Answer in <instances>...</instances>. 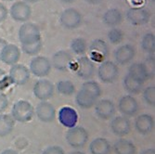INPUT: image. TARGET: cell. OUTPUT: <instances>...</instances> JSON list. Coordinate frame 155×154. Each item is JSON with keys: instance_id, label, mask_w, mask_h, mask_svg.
Returning a JSON list of instances; mask_svg holds the SVG:
<instances>
[{"instance_id": "cell-1", "label": "cell", "mask_w": 155, "mask_h": 154, "mask_svg": "<svg viewBox=\"0 0 155 154\" xmlns=\"http://www.w3.org/2000/svg\"><path fill=\"white\" fill-rule=\"evenodd\" d=\"M18 37L21 45H32L42 40L39 27L33 22H24L19 29Z\"/></svg>"}, {"instance_id": "cell-2", "label": "cell", "mask_w": 155, "mask_h": 154, "mask_svg": "<svg viewBox=\"0 0 155 154\" xmlns=\"http://www.w3.org/2000/svg\"><path fill=\"white\" fill-rule=\"evenodd\" d=\"M35 115V109L33 105L27 100H19L13 104L11 110V116L19 123L30 122Z\"/></svg>"}, {"instance_id": "cell-3", "label": "cell", "mask_w": 155, "mask_h": 154, "mask_svg": "<svg viewBox=\"0 0 155 154\" xmlns=\"http://www.w3.org/2000/svg\"><path fill=\"white\" fill-rule=\"evenodd\" d=\"M88 140V133L82 126H74L69 128L66 133V141L67 143L74 148L79 149L83 148L87 144Z\"/></svg>"}, {"instance_id": "cell-4", "label": "cell", "mask_w": 155, "mask_h": 154, "mask_svg": "<svg viewBox=\"0 0 155 154\" xmlns=\"http://www.w3.org/2000/svg\"><path fill=\"white\" fill-rule=\"evenodd\" d=\"M97 75L100 80L105 84L115 82L119 75L117 64L110 61H103L97 68Z\"/></svg>"}, {"instance_id": "cell-5", "label": "cell", "mask_w": 155, "mask_h": 154, "mask_svg": "<svg viewBox=\"0 0 155 154\" xmlns=\"http://www.w3.org/2000/svg\"><path fill=\"white\" fill-rule=\"evenodd\" d=\"M29 70L36 77H46L51 72V62L44 56H35L30 62Z\"/></svg>"}, {"instance_id": "cell-6", "label": "cell", "mask_w": 155, "mask_h": 154, "mask_svg": "<svg viewBox=\"0 0 155 154\" xmlns=\"http://www.w3.org/2000/svg\"><path fill=\"white\" fill-rule=\"evenodd\" d=\"M9 13L14 21L19 22H26L31 18L32 8L29 4L24 1H16L11 5Z\"/></svg>"}, {"instance_id": "cell-7", "label": "cell", "mask_w": 155, "mask_h": 154, "mask_svg": "<svg viewBox=\"0 0 155 154\" xmlns=\"http://www.w3.org/2000/svg\"><path fill=\"white\" fill-rule=\"evenodd\" d=\"M82 20V14L73 8L64 9L60 17L61 25L67 29H76L81 25Z\"/></svg>"}, {"instance_id": "cell-8", "label": "cell", "mask_w": 155, "mask_h": 154, "mask_svg": "<svg viewBox=\"0 0 155 154\" xmlns=\"http://www.w3.org/2000/svg\"><path fill=\"white\" fill-rule=\"evenodd\" d=\"M30 70L22 64H14L9 70L8 78L10 83L17 86H23L30 80Z\"/></svg>"}, {"instance_id": "cell-9", "label": "cell", "mask_w": 155, "mask_h": 154, "mask_svg": "<svg viewBox=\"0 0 155 154\" xmlns=\"http://www.w3.org/2000/svg\"><path fill=\"white\" fill-rule=\"evenodd\" d=\"M34 95L41 101L49 100L54 94V85L48 79H40L34 86Z\"/></svg>"}, {"instance_id": "cell-10", "label": "cell", "mask_w": 155, "mask_h": 154, "mask_svg": "<svg viewBox=\"0 0 155 154\" xmlns=\"http://www.w3.org/2000/svg\"><path fill=\"white\" fill-rule=\"evenodd\" d=\"M95 71V63L90 58L87 56H82L78 59L76 69V74L78 77L84 80H89L94 76Z\"/></svg>"}, {"instance_id": "cell-11", "label": "cell", "mask_w": 155, "mask_h": 154, "mask_svg": "<svg viewBox=\"0 0 155 154\" xmlns=\"http://www.w3.org/2000/svg\"><path fill=\"white\" fill-rule=\"evenodd\" d=\"M126 18L131 24L135 26H140L149 22L150 19V14L149 10L145 8L136 7L128 9L127 13H126Z\"/></svg>"}, {"instance_id": "cell-12", "label": "cell", "mask_w": 155, "mask_h": 154, "mask_svg": "<svg viewBox=\"0 0 155 154\" xmlns=\"http://www.w3.org/2000/svg\"><path fill=\"white\" fill-rule=\"evenodd\" d=\"M118 109L120 113L123 114V116L133 117L137 113L139 105L134 97L130 95H126L120 99L118 103Z\"/></svg>"}, {"instance_id": "cell-13", "label": "cell", "mask_w": 155, "mask_h": 154, "mask_svg": "<svg viewBox=\"0 0 155 154\" xmlns=\"http://www.w3.org/2000/svg\"><path fill=\"white\" fill-rule=\"evenodd\" d=\"M95 111L98 118L102 120H109L114 116L116 108L114 103L111 100L104 99L96 102Z\"/></svg>"}, {"instance_id": "cell-14", "label": "cell", "mask_w": 155, "mask_h": 154, "mask_svg": "<svg viewBox=\"0 0 155 154\" xmlns=\"http://www.w3.org/2000/svg\"><path fill=\"white\" fill-rule=\"evenodd\" d=\"M21 59V49L14 44H7L0 56V61L7 65L12 66L17 64Z\"/></svg>"}, {"instance_id": "cell-15", "label": "cell", "mask_w": 155, "mask_h": 154, "mask_svg": "<svg viewBox=\"0 0 155 154\" xmlns=\"http://www.w3.org/2000/svg\"><path fill=\"white\" fill-rule=\"evenodd\" d=\"M37 118L43 123H51L56 118L55 107L48 101H41L35 108Z\"/></svg>"}, {"instance_id": "cell-16", "label": "cell", "mask_w": 155, "mask_h": 154, "mask_svg": "<svg viewBox=\"0 0 155 154\" xmlns=\"http://www.w3.org/2000/svg\"><path fill=\"white\" fill-rule=\"evenodd\" d=\"M110 130L117 136H124L131 131V123L125 116H116L111 120Z\"/></svg>"}, {"instance_id": "cell-17", "label": "cell", "mask_w": 155, "mask_h": 154, "mask_svg": "<svg viewBox=\"0 0 155 154\" xmlns=\"http://www.w3.org/2000/svg\"><path fill=\"white\" fill-rule=\"evenodd\" d=\"M73 62V57L66 50L56 52L52 57V63L56 70L60 72H67Z\"/></svg>"}, {"instance_id": "cell-18", "label": "cell", "mask_w": 155, "mask_h": 154, "mask_svg": "<svg viewBox=\"0 0 155 154\" xmlns=\"http://www.w3.org/2000/svg\"><path fill=\"white\" fill-rule=\"evenodd\" d=\"M59 121L65 127L71 128L76 125L78 115L76 110L71 107H63L59 111Z\"/></svg>"}, {"instance_id": "cell-19", "label": "cell", "mask_w": 155, "mask_h": 154, "mask_svg": "<svg viewBox=\"0 0 155 154\" xmlns=\"http://www.w3.org/2000/svg\"><path fill=\"white\" fill-rule=\"evenodd\" d=\"M136 55V51L133 46L131 45H124L119 47L114 51V59L116 63L121 65H125L132 61Z\"/></svg>"}, {"instance_id": "cell-20", "label": "cell", "mask_w": 155, "mask_h": 154, "mask_svg": "<svg viewBox=\"0 0 155 154\" xmlns=\"http://www.w3.org/2000/svg\"><path fill=\"white\" fill-rule=\"evenodd\" d=\"M135 127L139 134L148 135L154 128V119L150 114H140L135 120Z\"/></svg>"}, {"instance_id": "cell-21", "label": "cell", "mask_w": 155, "mask_h": 154, "mask_svg": "<svg viewBox=\"0 0 155 154\" xmlns=\"http://www.w3.org/2000/svg\"><path fill=\"white\" fill-rule=\"evenodd\" d=\"M97 101V99L89 92L80 89L75 97V102L78 107H80L83 110L90 109L95 106L96 102Z\"/></svg>"}, {"instance_id": "cell-22", "label": "cell", "mask_w": 155, "mask_h": 154, "mask_svg": "<svg viewBox=\"0 0 155 154\" xmlns=\"http://www.w3.org/2000/svg\"><path fill=\"white\" fill-rule=\"evenodd\" d=\"M110 142L104 137L95 138L89 145L91 154H110Z\"/></svg>"}, {"instance_id": "cell-23", "label": "cell", "mask_w": 155, "mask_h": 154, "mask_svg": "<svg viewBox=\"0 0 155 154\" xmlns=\"http://www.w3.org/2000/svg\"><path fill=\"white\" fill-rule=\"evenodd\" d=\"M123 85H124V88L126 90V92H128L131 95L132 94L137 95L142 91L144 83L134 78L133 76H131L127 74L123 80Z\"/></svg>"}, {"instance_id": "cell-24", "label": "cell", "mask_w": 155, "mask_h": 154, "mask_svg": "<svg viewBox=\"0 0 155 154\" xmlns=\"http://www.w3.org/2000/svg\"><path fill=\"white\" fill-rule=\"evenodd\" d=\"M123 20V14L117 8H110L108 9L102 17V21L105 25L109 27H114L121 23Z\"/></svg>"}, {"instance_id": "cell-25", "label": "cell", "mask_w": 155, "mask_h": 154, "mask_svg": "<svg viewBox=\"0 0 155 154\" xmlns=\"http://www.w3.org/2000/svg\"><path fill=\"white\" fill-rule=\"evenodd\" d=\"M115 154H136V147L133 142L124 138H120L114 145Z\"/></svg>"}, {"instance_id": "cell-26", "label": "cell", "mask_w": 155, "mask_h": 154, "mask_svg": "<svg viewBox=\"0 0 155 154\" xmlns=\"http://www.w3.org/2000/svg\"><path fill=\"white\" fill-rule=\"evenodd\" d=\"M15 126V120L9 114H0V137L8 136Z\"/></svg>"}, {"instance_id": "cell-27", "label": "cell", "mask_w": 155, "mask_h": 154, "mask_svg": "<svg viewBox=\"0 0 155 154\" xmlns=\"http://www.w3.org/2000/svg\"><path fill=\"white\" fill-rule=\"evenodd\" d=\"M128 74L143 83H145L149 79L143 62L132 63L128 68Z\"/></svg>"}, {"instance_id": "cell-28", "label": "cell", "mask_w": 155, "mask_h": 154, "mask_svg": "<svg viewBox=\"0 0 155 154\" xmlns=\"http://www.w3.org/2000/svg\"><path fill=\"white\" fill-rule=\"evenodd\" d=\"M89 51L92 53V55H95V56L98 55V56H101V58L107 57L110 52L107 43L102 39L94 40L89 47Z\"/></svg>"}, {"instance_id": "cell-29", "label": "cell", "mask_w": 155, "mask_h": 154, "mask_svg": "<svg viewBox=\"0 0 155 154\" xmlns=\"http://www.w3.org/2000/svg\"><path fill=\"white\" fill-rule=\"evenodd\" d=\"M57 92L63 96H72L75 92V87L73 82L62 80L57 83Z\"/></svg>"}, {"instance_id": "cell-30", "label": "cell", "mask_w": 155, "mask_h": 154, "mask_svg": "<svg viewBox=\"0 0 155 154\" xmlns=\"http://www.w3.org/2000/svg\"><path fill=\"white\" fill-rule=\"evenodd\" d=\"M141 47L142 49L149 53V54H154L155 50V35L152 33H148L144 34L142 41H141Z\"/></svg>"}, {"instance_id": "cell-31", "label": "cell", "mask_w": 155, "mask_h": 154, "mask_svg": "<svg viewBox=\"0 0 155 154\" xmlns=\"http://www.w3.org/2000/svg\"><path fill=\"white\" fill-rule=\"evenodd\" d=\"M71 49L76 55H84L88 49L87 43L84 38H75L71 42Z\"/></svg>"}, {"instance_id": "cell-32", "label": "cell", "mask_w": 155, "mask_h": 154, "mask_svg": "<svg viewBox=\"0 0 155 154\" xmlns=\"http://www.w3.org/2000/svg\"><path fill=\"white\" fill-rule=\"evenodd\" d=\"M81 89H84L87 92H89L90 94L94 95L97 99H98L101 96V93H102V90L100 87V85L95 82V81H87L83 84L82 86V88Z\"/></svg>"}, {"instance_id": "cell-33", "label": "cell", "mask_w": 155, "mask_h": 154, "mask_svg": "<svg viewBox=\"0 0 155 154\" xmlns=\"http://www.w3.org/2000/svg\"><path fill=\"white\" fill-rule=\"evenodd\" d=\"M43 48V42L38 41L37 43L32 44V45H21L22 51L27 54L28 56H36L40 53Z\"/></svg>"}, {"instance_id": "cell-34", "label": "cell", "mask_w": 155, "mask_h": 154, "mask_svg": "<svg viewBox=\"0 0 155 154\" xmlns=\"http://www.w3.org/2000/svg\"><path fill=\"white\" fill-rule=\"evenodd\" d=\"M149 79L154 78L155 75V62H154V54H150L146 61L143 62Z\"/></svg>"}, {"instance_id": "cell-35", "label": "cell", "mask_w": 155, "mask_h": 154, "mask_svg": "<svg viewBox=\"0 0 155 154\" xmlns=\"http://www.w3.org/2000/svg\"><path fill=\"white\" fill-rule=\"evenodd\" d=\"M143 100L148 105L151 107L155 106V87L154 86L148 87L146 89H144Z\"/></svg>"}, {"instance_id": "cell-36", "label": "cell", "mask_w": 155, "mask_h": 154, "mask_svg": "<svg viewBox=\"0 0 155 154\" xmlns=\"http://www.w3.org/2000/svg\"><path fill=\"white\" fill-rule=\"evenodd\" d=\"M124 33L120 30V29H117V28H114V29H111L109 34H108V38H109V41L110 42L111 44H119L123 41L124 39Z\"/></svg>"}, {"instance_id": "cell-37", "label": "cell", "mask_w": 155, "mask_h": 154, "mask_svg": "<svg viewBox=\"0 0 155 154\" xmlns=\"http://www.w3.org/2000/svg\"><path fill=\"white\" fill-rule=\"evenodd\" d=\"M42 154H65L62 148L60 146H49L44 149Z\"/></svg>"}, {"instance_id": "cell-38", "label": "cell", "mask_w": 155, "mask_h": 154, "mask_svg": "<svg viewBox=\"0 0 155 154\" xmlns=\"http://www.w3.org/2000/svg\"><path fill=\"white\" fill-rule=\"evenodd\" d=\"M8 107V100L5 94L0 93V113L5 111Z\"/></svg>"}, {"instance_id": "cell-39", "label": "cell", "mask_w": 155, "mask_h": 154, "mask_svg": "<svg viewBox=\"0 0 155 154\" xmlns=\"http://www.w3.org/2000/svg\"><path fill=\"white\" fill-rule=\"evenodd\" d=\"M8 14V10L7 7L3 3H0V23L3 22L7 19Z\"/></svg>"}, {"instance_id": "cell-40", "label": "cell", "mask_w": 155, "mask_h": 154, "mask_svg": "<svg viewBox=\"0 0 155 154\" xmlns=\"http://www.w3.org/2000/svg\"><path fill=\"white\" fill-rule=\"evenodd\" d=\"M7 80V75H6V72L4 70H2L0 68V90L4 88V85L3 83Z\"/></svg>"}, {"instance_id": "cell-41", "label": "cell", "mask_w": 155, "mask_h": 154, "mask_svg": "<svg viewBox=\"0 0 155 154\" xmlns=\"http://www.w3.org/2000/svg\"><path fill=\"white\" fill-rule=\"evenodd\" d=\"M8 44L7 40H5L4 38H1L0 37V56H1V52L3 50V48H5V46Z\"/></svg>"}, {"instance_id": "cell-42", "label": "cell", "mask_w": 155, "mask_h": 154, "mask_svg": "<svg viewBox=\"0 0 155 154\" xmlns=\"http://www.w3.org/2000/svg\"><path fill=\"white\" fill-rule=\"evenodd\" d=\"M0 154H19L16 150L11 149H7L5 150H3Z\"/></svg>"}, {"instance_id": "cell-43", "label": "cell", "mask_w": 155, "mask_h": 154, "mask_svg": "<svg viewBox=\"0 0 155 154\" xmlns=\"http://www.w3.org/2000/svg\"><path fill=\"white\" fill-rule=\"evenodd\" d=\"M139 154H155V149H147L140 152Z\"/></svg>"}, {"instance_id": "cell-44", "label": "cell", "mask_w": 155, "mask_h": 154, "mask_svg": "<svg viewBox=\"0 0 155 154\" xmlns=\"http://www.w3.org/2000/svg\"><path fill=\"white\" fill-rule=\"evenodd\" d=\"M86 2H87L88 4H91V5H97L100 4L102 0H84Z\"/></svg>"}, {"instance_id": "cell-45", "label": "cell", "mask_w": 155, "mask_h": 154, "mask_svg": "<svg viewBox=\"0 0 155 154\" xmlns=\"http://www.w3.org/2000/svg\"><path fill=\"white\" fill-rule=\"evenodd\" d=\"M59 1H61V3H64V4H71L74 1H75V0H59Z\"/></svg>"}, {"instance_id": "cell-46", "label": "cell", "mask_w": 155, "mask_h": 154, "mask_svg": "<svg viewBox=\"0 0 155 154\" xmlns=\"http://www.w3.org/2000/svg\"><path fill=\"white\" fill-rule=\"evenodd\" d=\"M23 1L26 3H36L39 1V0H23Z\"/></svg>"}, {"instance_id": "cell-47", "label": "cell", "mask_w": 155, "mask_h": 154, "mask_svg": "<svg viewBox=\"0 0 155 154\" xmlns=\"http://www.w3.org/2000/svg\"><path fill=\"white\" fill-rule=\"evenodd\" d=\"M70 154H86V153H84L82 151H73V152H71Z\"/></svg>"}, {"instance_id": "cell-48", "label": "cell", "mask_w": 155, "mask_h": 154, "mask_svg": "<svg viewBox=\"0 0 155 154\" xmlns=\"http://www.w3.org/2000/svg\"><path fill=\"white\" fill-rule=\"evenodd\" d=\"M3 1H14V0H3Z\"/></svg>"}, {"instance_id": "cell-49", "label": "cell", "mask_w": 155, "mask_h": 154, "mask_svg": "<svg viewBox=\"0 0 155 154\" xmlns=\"http://www.w3.org/2000/svg\"><path fill=\"white\" fill-rule=\"evenodd\" d=\"M150 1H151V2H153V3H154V0H150Z\"/></svg>"}]
</instances>
